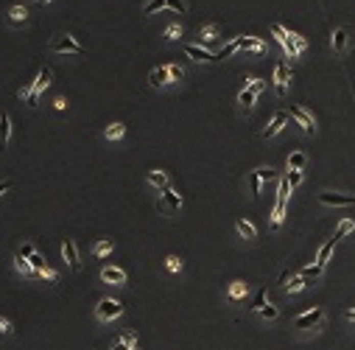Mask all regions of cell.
<instances>
[{
	"label": "cell",
	"mask_w": 355,
	"mask_h": 350,
	"mask_svg": "<svg viewBox=\"0 0 355 350\" xmlns=\"http://www.w3.org/2000/svg\"><path fill=\"white\" fill-rule=\"evenodd\" d=\"M305 286H307V283H305V277H294V280L288 283V292H302Z\"/></svg>",
	"instance_id": "74e56055"
},
{
	"label": "cell",
	"mask_w": 355,
	"mask_h": 350,
	"mask_svg": "<svg viewBox=\"0 0 355 350\" xmlns=\"http://www.w3.org/2000/svg\"><path fill=\"white\" fill-rule=\"evenodd\" d=\"M26 20H28V9H26V6H11V9H9V23H11V26H22Z\"/></svg>",
	"instance_id": "9a60e30c"
},
{
	"label": "cell",
	"mask_w": 355,
	"mask_h": 350,
	"mask_svg": "<svg viewBox=\"0 0 355 350\" xmlns=\"http://www.w3.org/2000/svg\"><path fill=\"white\" fill-rule=\"evenodd\" d=\"M286 121H288V112H277V115L271 118V123L263 129V138H274L277 132H282V126H286Z\"/></svg>",
	"instance_id": "8fae6325"
},
{
	"label": "cell",
	"mask_w": 355,
	"mask_h": 350,
	"mask_svg": "<svg viewBox=\"0 0 355 350\" xmlns=\"http://www.w3.org/2000/svg\"><path fill=\"white\" fill-rule=\"evenodd\" d=\"M263 90H266V81L263 79H249V81H246V90L238 96V104H244L246 110H249V106L254 104V98H257Z\"/></svg>",
	"instance_id": "6da1fadb"
},
{
	"label": "cell",
	"mask_w": 355,
	"mask_h": 350,
	"mask_svg": "<svg viewBox=\"0 0 355 350\" xmlns=\"http://www.w3.org/2000/svg\"><path fill=\"white\" fill-rule=\"evenodd\" d=\"M168 81H171L168 64H162V68H157V70H151V73H149V84L151 87H165Z\"/></svg>",
	"instance_id": "4fadbf2b"
},
{
	"label": "cell",
	"mask_w": 355,
	"mask_h": 350,
	"mask_svg": "<svg viewBox=\"0 0 355 350\" xmlns=\"http://www.w3.org/2000/svg\"><path fill=\"white\" fill-rule=\"evenodd\" d=\"M112 350H134V336H132V334H129V336H123V339L117 342V345L112 347Z\"/></svg>",
	"instance_id": "d6a6232c"
},
{
	"label": "cell",
	"mask_w": 355,
	"mask_h": 350,
	"mask_svg": "<svg viewBox=\"0 0 355 350\" xmlns=\"http://www.w3.org/2000/svg\"><path fill=\"white\" fill-rule=\"evenodd\" d=\"M53 106H56V110H64V106H67V101H64V98H56V101H53Z\"/></svg>",
	"instance_id": "f907efd6"
},
{
	"label": "cell",
	"mask_w": 355,
	"mask_h": 350,
	"mask_svg": "<svg viewBox=\"0 0 355 350\" xmlns=\"http://www.w3.org/2000/svg\"><path fill=\"white\" fill-rule=\"evenodd\" d=\"M48 84H51V70H48V68H42V70H39V76H37V81H34V90L42 93Z\"/></svg>",
	"instance_id": "484cf974"
},
{
	"label": "cell",
	"mask_w": 355,
	"mask_h": 350,
	"mask_svg": "<svg viewBox=\"0 0 355 350\" xmlns=\"http://www.w3.org/2000/svg\"><path fill=\"white\" fill-rule=\"evenodd\" d=\"M291 118H294V121H297L299 126L305 129L307 135H313V132H316V121H313V115H311L307 110H302V106H291Z\"/></svg>",
	"instance_id": "3957f363"
},
{
	"label": "cell",
	"mask_w": 355,
	"mask_h": 350,
	"mask_svg": "<svg viewBox=\"0 0 355 350\" xmlns=\"http://www.w3.org/2000/svg\"><path fill=\"white\" fill-rule=\"evenodd\" d=\"M123 314V305L117 300H101L98 302V319H115V317H121Z\"/></svg>",
	"instance_id": "277c9868"
},
{
	"label": "cell",
	"mask_w": 355,
	"mask_h": 350,
	"mask_svg": "<svg viewBox=\"0 0 355 350\" xmlns=\"http://www.w3.org/2000/svg\"><path fill=\"white\" fill-rule=\"evenodd\" d=\"M9 135H11V118L9 112H0V149L9 146Z\"/></svg>",
	"instance_id": "5bb4252c"
},
{
	"label": "cell",
	"mask_w": 355,
	"mask_h": 350,
	"mask_svg": "<svg viewBox=\"0 0 355 350\" xmlns=\"http://www.w3.org/2000/svg\"><path fill=\"white\" fill-rule=\"evenodd\" d=\"M322 319H324V311H322V308H311V311L299 314V317L294 319V325H297V328H302V331H307V328H313V325H319Z\"/></svg>",
	"instance_id": "7a4b0ae2"
},
{
	"label": "cell",
	"mask_w": 355,
	"mask_h": 350,
	"mask_svg": "<svg viewBox=\"0 0 355 350\" xmlns=\"http://www.w3.org/2000/svg\"><path fill=\"white\" fill-rule=\"evenodd\" d=\"M282 218H286V199H277L274 213H271V222H274V227H280Z\"/></svg>",
	"instance_id": "d4e9b609"
},
{
	"label": "cell",
	"mask_w": 355,
	"mask_h": 350,
	"mask_svg": "<svg viewBox=\"0 0 355 350\" xmlns=\"http://www.w3.org/2000/svg\"><path fill=\"white\" fill-rule=\"evenodd\" d=\"M39 3H51V0H39Z\"/></svg>",
	"instance_id": "db71d44e"
},
{
	"label": "cell",
	"mask_w": 355,
	"mask_h": 350,
	"mask_svg": "<svg viewBox=\"0 0 355 350\" xmlns=\"http://www.w3.org/2000/svg\"><path fill=\"white\" fill-rule=\"evenodd\" d=\"M257 177H260V182H266V180H274L277 171L274 168H257Z\"/></svg>",
	"instance_id": "7bdbcfd3"
},
{
	"label": "cell",
	"mask_w": 355,
	"mask_h": 350,
	"mask_svg": "<svg viewBox=\"0 0 355 350\" xmlns=\"http://www.w3.org/2000/svg\"><path fill=\"white\" fill-rule=\"evenodd\" d=\"M286 180H288V185H291V188H299V185H302V171H288Z\"/></svg>",
	"instance_id": "836d02e7"
},
{
	"label": "cell",
	"mask_w": 355,
	"mask_h": 350,
	"mask_svg": "<svg viewBox=\"0 0 355 350\" xmlns=\"http://www.w3.org/2000/svg\"><path fill=\"white\" fill-rule=\"evenodd\" d=\"M168 73H171V81H179L182 76H185V70H182L179 64H168Z\"/></svg>",
	"instance_id": "ab89813d"
},
{
	"label": "cell",
	"mask_w": 355,
	"mask_h": 350,
	"mask_svg": "<svg viewBox=\"0 0 355 350\" xmlns=\"http://www.w3.org/2000/svg\"><path fill=\"white\" fill-rule=\"evenodd\" d=\"M344 317H347V319H350V322H355V308H350V311H347V314H344Z\"/></svg>",
	"instance_id": "f5cc1de1"
},
{
	"label": "cell",
	"mask_w": 355,
	"mask_h": 350,
	"mask_svg": "<svg viewBox=\"0 0 355 350\" xmlns=\"http://www.w3.org/2000/svg\"><path fill=\"white\" fill-rule=\"evenodd\" d=\"M260 317L263 319H277V308L274 305H263L260 308Z\"/></svg>",
	"instance_id": "ee69618b"
},
{
	"label": "cell",
	"mask_w": 355,
	"mask_h": 350,
	"mask_svg": "<svg viewBox=\"0 0 355 350\" xmlns=\"http://www.w3.org/2000/svg\"><path fill=\"white\" fill-rule=\"evenodd\" d=\"M352 230H355V222H352V218H344V222H341L339 227H336V235H333V238H336V241H341L344 235H350Z\"/></svg>",
	"instance_id": "cb8c5ba5"
},
{
	"label": "cell",
	"mask_w": 355,
	"mask_h": 350,
	"mask_svg": "<svg viewBox=\"0 0 355 350\" xmlns=\"http://www.w3.org/2000/svg\"><path fill=\"white\" fill-rule=\"evenodd\" d=\"M14 266H17V272H22V275H34V266L28 264V258H22V255L14 258Z\"/></svg>",
	"instance_id": "f546056e"
},
{
	"label": "cell",
	"mask_w": 355,
	"mask_h": 350,
	"mask_svg": "<svg viewBox=\"0 0 355 350\" xmlns=\"http://www.w3.org/2000/svg\"><path fill=\"white\" fill-rule=\"evenodd\" d=\"M0 331H3V334H9V331H11V325H9V319H0Z\"/></svg>",
	"instance_id": "681fc988"
},
{
	"label": "cell",
	"mask_w": 355,
	"mask_h": 350,
	"mask_svg": "<svg viewBox=\"0 0 355 350\" xmlns=\"http://www.w3.org/2000/svg\"><path fill=\"white\" fill-rule=\"evenodd\" d=\"M305 163H307L305 151H291L288 154V171H302Z\"/></svg>",
	"instance_id": "2e32d148"
},
{
	"label": "cell",
	"mask_w": 355,
	"mask_h": 350,
	"mask_svg": "<svg viewBox=\"0 0 355 350\" xmlns=\"http://www.w3.org/2000/svg\"><path fill=\"white\" fill-rule=\"evenodd\" d=\"M28 264L34 266V275H39V272L45 269V258H42V255H39V252H34L31 258H28Z\"/></svg>",
	"instance_id": "1f68e13d"
},
{
	"label": "cell",
	"mask_w": 355,
	"mask_h": 350,
	"mask_svg": "<svg viewBox=\"0 0 355 350\" xmlns=\"http://www.w3.org/2000/svg\"><path fill=\"white\" fill-rule=\"evenodd\" d=\"M216 37H218V28L212 26V23H210V26H204V28H199V42L210 45V42H212V39H216Z\"/></svg>",
	"instance_id": "ffe728a7"
},
{
	"label": "cell",
	"mask_w": 355,
	"mask_h": 350,
	"mask_svg": "<svg viewBox=\"0 0 355 350\" xmlns=\"http://www.w3.org/2000/svg\"><path fill=\"white\" fill-rule=\"evenodd\" d=\"M249 185H252V196H257V193H260V177H257V171H252V174H249Z\"/></svg>",
	"instance_id": "f35d334b"
},
{
	"label": "cell",
	"mask_w": 355,
	"mask_h": 350,
	"mask_svg": "<svg viewBox=\"0 0 355 350\" xmlns=\"http://www.w3.org/2000/svg\"><path fill=\"white\" fill-rule=\"evenodd\" d=\"M241 48L260 53V51H266V42H263V39H257V37H241Z\"/></svg>",
	"instance_id": "ac0fdd59"
},
{
	"label": "cell",
	"mask_w": 355,
	"mask_h": 350,
	"mask_svg": "<svg viewBox=\"0 0 355 350\" xmlns=\"http://www.w3.org/2000/svg\"><path fill=\"white\" fill-rule=\"evenodd\" d=\"M9 188H11V182H9V180H6V182H0V193H6Z\"/></svg>",
	"instance_id": "816d5d0a"
},
{
	"label": "cell",
	"mask_w": 355,
	"mask_h": 350,
	"mask_svg": "<svg viewBox=\"0 0 355 350\" xmlns=\"http://www.w3.org/2000/svg\"><path fill=\"white\" fill-rule=\"evenodd\" d=\"M333 250H336V238H330L327 244H322L319 247V255H316V264L319 266H324L330 260V255H333Z\"/></svg>",
	"instance_id": "e0dca14e"
},
{
	"label": "cell",
	"mask_w": 355,
	"mask_h": 350,
	"mask_svg": "<svg viewBox=\"0 0 355 350\" xmlns=\"http://www.w3.org/2000/svg\"><path fill=\"white\" fill-rule=\"evenodd\" d=\"M235 227H238V233L244 235L246 241H254V238H257V230H254L252 224L246 222V218H238V222H235Z\"/></svg>",
	"instance_id": "d6986e66"
},
{
	"label": "cell",
	"mask_w": 355,
	"mask_h": 350,
	"mask_svg": "<svg viewBox=\"0 0 355 350\" xmlns=\"http://www.w3.org/2000/svg\"><path fill=\"white\" fill-rule=\"evenodd\" d=\"M159 9H165V0H151V3H146V14H154V11H159Z\"/></svg>",
	"instance_id": "d590c367"
},
{
	"label": "cell",
	"mask_w": 355,
	"mask_h": 350,
	"mask_svg": "<svg viewBox=\"0 0 355 350\" xmlns=\"http://www.w3.org/2000/svg\"><path fill=\"white\" fill-rule=\"evenodd\" d=\"M101 280L115 283V286H123V283H126V272L117 269V266H106V269H101Z\"/></svg>",
	"instance_id": "30bf717a"
},
{
	"label": "cell",
	"mask_w": 355,
	"mask_h": 350,
	"mask_svg": "<svg viewBox=\"0 0 355 350\" xmlns=\"http://www.w3.org/2000/svg\"><path fill=\"white\" fill-rule=\"evenodd\" d=\"M62 255H64V260H67L70 269H79V266H81L79 250H76V244H73L70 238H64V244H62Z\"/></svg>",
	"instance_id": "9c48e42d"
},
{
	"label": "cell",
	"mask_w": 355,
	"mask_h": 350,
	"mask_svg": "<svg viewBox=\"0 0 355 350\" xmlns=\"http://www.w3.org/2000/svg\"><path fill=\"white\" fill-rule=\"evenodd\" d=\"M165 6H168L171 11H179V14H185V0H165Z\"/></svg>",
	"instance_id": "8d00e7d4"
},
{
	"label": "cell",
	"mask_w": 355,
	"mask_h": 350,
	"mask_svg": "<svg viewBox=\"0 0 355 350\" xmlns=\"http://www.w3.org/2000/svg\"><path fill=\"white\" fill-rule=\"evenodd\" d=\"M319 202L322 205H333V207H347V205H355V196H347V193H319Z\"/></svg>",
	"instance_id": "52a82bcc"
},
{
	"label": "cell",
	"mask_w": 355,
	"mask_h": 350,
	"mask_svg": "<svg viewBox=\"0 0 355 350\" xmlns=\"http://www.w3.org/2000/svg\"><path fill=\"white\" fill-rule=\"evenodd\" d=\"M20 255H22V258H31V255H34V244H22L20 247Z\"/></svg>",
	"instance_id": "c3c4849f"
},
{
	"label": "cell",
	"mask_w": 355,
	"mask_h": 350,
	"mask_svg": "<svg viewBox=\"0 0 355 350\" xmlns=\"http://www.w3.org/2000/svg\"><path fill=\"white\" fill-rule=\"evenodd\" d=\"M51 48L56 51V53H84V48H81V45L76 42L73 37H59V39H53Z\"/></svg>",
	"instance_id": "5b68a950"
},
{
	"label": "cell",
	"mask_w": 355,
	"mask_h": 350,
	"mask_svg": "<svg viewBox=\"0 0 355 350\" xmlns=\"http://www.w3.org/2000/svg\"><path fill=\"white\" fill-rule=\"evenodd\" d=\"M165 266H168L171 272H179L182 269V260L176 258V255H171V258H165Z\"/></svg>",
	"instance_id": "b9f144b4"
},
{
	"label": "cell",
	"mask_w": 355,
	"mask_h": 350,
	"mask_svg": "<svg viewBox=\"0 0 355 350\" xmlns=\"http://www.w3.org/2000/svg\"><path fill=\"white\" fill-rule=\"evenodd\" d=\"M235 51H241V37H238V39H232V42H227V45H224L221 51L216 53V56H218V62H221V59H229V56H232Z\"/></svg>",
	"instance_id": "44dd1931"
},
{
	"label": "cell",
	"mask_w": 355,
	"mask_h": 350,
	"mask_svg": "<svg viewBox=\"0 0 355 350\" xmlns=\"http://www.w3.org/2000/svg\"><path fill=\"white\" fill-rule=\"evenodd\" d=\"M179 37H182V28L176 26V23H174V26H168V28H165V39H179Z\"/></svg>",
	"instance_id": "e575fe53"
},
{
	"label": "cell",
	"mask_w": 355,
	"mask_h": 350,
	"mask_svg": "<svg viewBox=\"0 0 355 350\" xmlns=\"http://www.w3.org/2000/svg\"><path fill=\"white\" fill-rule=\"evenodd\" d=\"M109 250H112V241H98L96 244V255H106Z\"/></svg>",
	"instance_id": "f6af8a7d"
},
{
	"label": "cell",
	"mask_w": 355,
	"mask_h": 350,
	"mask_svg": "<svg viewBox=\"0 0 355 350\" xmlns=\"http://www.w3.org/2000/svg\"><path fill=\"white\" fill-rule=\"evenodd\" d=\"M149 182H151V185H157V188H162V191L168 188V177H165L162 171H149Z\"/></svg>",
	"instance_id": "83f0119b"
},
{
	"label": "cell",
	"mask_w": 355,
	"mask_h": 350,
	"mask_svg": "<svg viewBox=\"0 0 355 350\" xmlns=\"http://www.w3.org/2000/svg\"><path fill=\"white\" fill-rule=\"evenodd\" d=\"M244 294H246V283H241V280H235L232 283V286H229V300H241V297H244Z\"/></svg>",
	"instance_id": "f1b7e54d"
},
{
	"label": "cell",
	"mask_w": 355,
	"mask_h": 350,
	"mask_svg": "<svg viewBox=\"0 0 355 350\" xmlns=\"http://www.w3.org/2000/svg\"><path fill=\"white\" fill-rule=\"evenodd\" d=\"M159 205L165 207V210H179L182 207V196L176 191H171V188H165L162 191V199H159Z\"/></svg>",
	"instance_id": "7c38bea8"
},
{
	"label": "cell",
	"mask_w": 355,
	"mask_h": 350,
	"mask_svg": "<svg viewBox=\"0 0 355 350\" xmlns=\"http://www.w3.org/2000/svg\"><path fill=\"white\" fill-rule=\"evenodd\" d=\"M185 53L193 59V62H218V56H216V53L204 51L202 45H185Z\"/></svg>",
	"instance_id": "ba28073f"
},
{
	"label": "cell",
	"mask_w": 355,
	"mask_h": 350,
	"mask_svg": "<svg viewBox=\"0 0 355 350\" xmlns=\"http://www.w3.org/2000/svg\"><path fill=\"white\" fill-rule=\"evenodd\" d=\"M39 275H42V277H45V280H51V283H56V272H53V269H48V266H45V269H42V272H39Z\"/></svg>",
	"instance_id": "7dc6e473"
},
{
	"label": "cell",
	"mask_w": 355,
	"mask_h": 350,
	"mask_svg": "<svg viewBox=\"0 0 355 350\" xmlns=\"http://www.w3.org/2000/svg\"><path fill=\"white\" fill-rule=\"evenodd\" d=\"M123 135H126V126H123V123H112V126H106L104 138L106 140H121Z\"/></svg>",
	"instance_id": "7402d4cb"
},
{
	"label": "cell",
	"mask_w": 355,
	"mask_h": 350,
	"mask_svg": "<svg viewBox=\"0 0 355 350\" xmlns=\"http://www.w3.org/2000/svg\"><path fill=\"white\" fill-rule=\"evenodd\" d=\"M288 81H291V73H288V64L286 62H280L274 68V87H277V93L280 96H286V90H288Z\"/></svg>",
	"instance_id": "8992f818"
},
{
	"label": "cell",
	"mask_w": 355,
	"mask_h": 350,
	"mask_svg": "<svg viewBox=\"0 0 355 350\" xmlns=\"http://www.w3.org/2000/svg\"><path fill=\"white\" fill-rule=\"evenodd\" d=\"M322 272H324V266H319V264H313V266H305V269H302V272H299V277H305V280H307V277H313V280H316V277H319V275H322Z\"/></svg>",
	"instance_id": "4dcf8cb0"
},
{
	"label": "cell",
	"mask_w": 355,
	"mask_h": 350,
	"mask_svg": "<svg viewBox=\"0 0 355 350\" xmlns=\"http://www.w3.org/2000/svg\"><path fill=\"white\" fill-rule=\"evenodd\" d=\"M280 45L286 48V53H288L291 59H297V56H299V48H297V34H291V31H288V39H286V42H280Z\"/></svg>",
	"instance_id": "603a6c76"
},
{
	"label": "cell",
	"mask_w": 355,
	"mask_h": 350,
	"mask_svg": "<svg viewBox=\"0 0 355 350\" xmlns=\"http://www.w3.org/2000/svg\"><path fill=\"white\" fill-rule=\"evenodd\" d=\"M266 305V292H257V297H254V311H260V308H263Z\"/></svg>",
	"instance_id": "bcb514c9"
},
{
	"label": "cell",
	"mask_w": 355,
	"mask_h": 350,
	"mask_svg": "<svg viewBox=\"0 0 355 350\" xmlns=\"http://www.w3.org/2000/svg\"><path fill=\"white\" fill-rule=\"evenodd\" d=\"M271 31H274V37L280 39V42H286V39H288V31L280 26V23H274V26H271Z\"/></svg>",
	"instance_id": "60d3db41"
},
{
	"label": "cell",
	"mask_w": 355,
	"mask_h": 350,
	"mask_svg": "<svg viewBox=\"0 0 355 350\" xmlns=\"http://www.w3.org/2000/svg\"><path fill=\"white\" fill-rule=\"evenodd\" d=\"M333 48L339 53L347 48V31H344V28H336V31H333Z\"/></svg>",
	"instance_id": "4316f807"
}]
</instances>
